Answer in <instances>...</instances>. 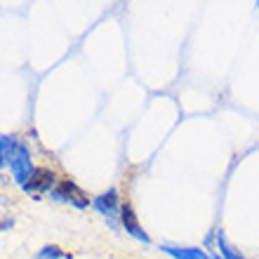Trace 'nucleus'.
<instances>
[{
	"instance_id": "13",
	"label": "nucleus",
	"mask_w": 259,
	"mask_h": 259,
	"mask_svg": "<svg viewBox=\"0 0 259 259\" xmlns=\"http://www.w3.org/2000/svg\"><path fill=\"white\" fill-rule=\"evenodd\" d=\"M5 165H7V163H5V160H3V158H0V170H3V167H5Z\"/></svg>"
},
{
	"instance_id": "2",
	"label": "nucleus",
	"mask_w": 259,
	"mask_h": 259,
	"mask_svg": "<svg viewBox=\"0 0 259 259\" xmlns=\"http://www.w3.org/2000/svg\"><path fill=\"white\" fill-rule=\"evenodd\" d=\"M57 184H59V179H57V175L50 170V167H35L31 179L21 186V191L31 193V196H35V193H52Z\"/></svg>"
},
{
	"instance_id": "1",
	"label": "nucleus",
	"mask_w": 259,
	"mask_h": 259,
	"mask_svg": "<svg viewBox=\"0 0 259 259\" xmlns=\"http://www.w3.org/2000/svg\"><path fill=\"white\" fill-rule=\"evenodd\" d=\"M52 200L57 203H66L75 210H88L92 200L88 198V193L82 191L80 186L71 182V179H59V184L55 186V191H52Z\"/></svg>"
},
{
	"instance_id": "10",
	"label": "nucleus",
	"mask_w": 259,
	"mask_h": 259,
	"mask_svg": "<svg viewBox=\"0 0 259 259\" xmlns=\"http://www.w3.org/2000/svg\"><path fill=\"white\" fill-rule=\"evenodd\" d=\"M12 226H14V217H12V214H0V233L10 231Z\"/></svg>"
},
{
	"instance_id": "4",
	"label": "nucleus",
	"mask_w": 259,
	"mask_h": 259,
	"mask_svg": "<svg viewBox=\"0 0 259 259\" xmlns=\"http://www.w3.org/2000/svg\"><path fill=\"white\" fill-rule=\"evenodd\" d=\"M10 167H12V177L14 182L19 186H24L31 179V175H33L35 165H33V158H31V151H28V146L24 142L19 144V149H17V156L12 158V163H10Z\"/></svg>"
},
{
	"instance_id": "8",
	"label": "nucleus",
	"mask_w": 259,
	"mask_h": 259,
	"mask_svg": "<svg viewBox=\"0 0 259 259\" xmlns=\"http://www.w3.org/2000/svg\"><path fill=\"white\" fill-rule=\"evenodd\" d=\"M19 139L14 135H0V158L5 160L7 165L12 163V158L17 156V149H19Z\"/></svg>"
},
{
	"instance_id": "11",
	"label": "nucleus",
	"mask_w": 259,
	"mask_h": 259,
	"mask_svg": "<svg viewBox=\"0 0 259 259\" xmlns=\"http://www.w3.org/2000/svg\"><path fill=\"white\" fill-rule=\"evenodd\" d=\"M7 203H10V198H5L3 193H0V205H7Z\"/></svg>"
},
{
	"instance_id": "6",
	"label": "nucleus",
	"mask_w": 259,
	"mask_h": 259,
	"mask_svg": "<svg viewBox=\"0 0 259 259\" xmlns=\"http://www.w3.org/2000/svg\"><path fill=\"white\" fill-rule=\"evenodd\" d=\"M160 250H163L167 257H172V259H210V254H207V250H205V247L165 243V245H160Z\"/></svg>"
},
{
	"instance_id": "9",
	"label": "nucleus",
	"mask_w": 259,
	"mask_h": 259,
	"mask_svg": "<svg viewBox=\"0 0 259 259\" xmlns=\"http://www.w3.org/2000/svg\"><path fill=\"white\" fill-rule=\"evenodd\" d=\"M35 259H71V254L64 252L59 245H42L40 250H38V254H35Z\"/></svg>"
},
{
	"instance_id": "3",
	"label": "nucleus",
	"mask_w": 259,
	"mask_h": 259,
	"mask_svg": "<svg viewBox=\"0 0 259 259\" xmlns=\"http://www.w3.org/2000/svg\"><path fill=\"white\" fill-rule=\"evenodd\" d=\"M92 207H95L99 214H104V217L109 219L113 229H118L116 217H120V207H123L120 196H118V189H109V191L99 193V196L92 200Z\"/></svg>"
},
{
	"instance_id": "12",
	"label": "nucleus",
	"mask_w": 259,
	"mask_h": 259,
	"mask_svg": "<svg viewBox=\"0 0 259 259\" xmlns=\"http://www.w3.org/2000/svg\"><path fill=\"white\" fill-rule=\"evenodd\" d=\"M210 254V259H222V254H217V252H207Z\"/></svg>"
},
{
	"instance_id": "5",
	"label": "nucleus",
	"mask_w": 259,
	"mask_h": 259,
	"mask_svg": "<svg viewBox=\"0 0 259 259\" xmlns=\"http://www.w3.org/2000/svg\"><path fill=\"white\" fill-rule=\"evenodd\" d=\"M118 222H120V226L125 229V233H130L135 240H139V243H144V245H149L151 238H149V233L144 231V226L139 224V217H137V212L135 207L125 200L123 207H120V217H118Z\"/></svg>"
},
{
	"instance_id": "7",
	"label": "nucleus",
	"mask_w": 259,
	"mask_h": 259,
	"mask_svg": "<svg viewBox=\"0 0 259 259\" xmlns=\"http://www.w3.org/2000/svg\"><path fill=\"white\" fill-rule=\"evenodd\" d=\"M214 240H217V250H219V254H222V259H245L238 247H233L231 243L226 240V236H224L222 229L214 231Z\"/></svg>"
}]
</instances>
